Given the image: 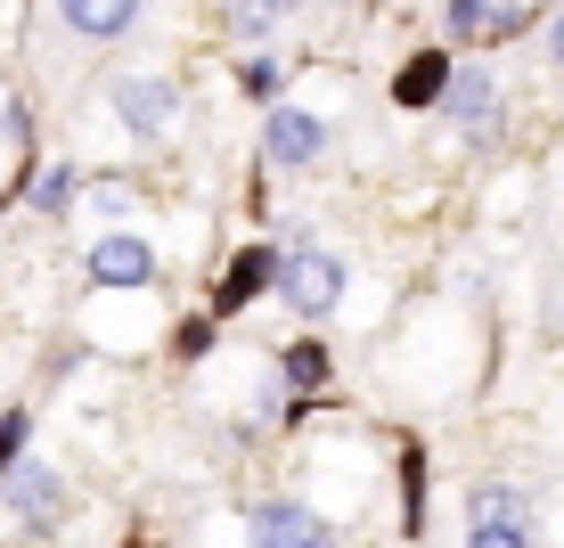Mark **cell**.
<instances>
[{
    "label": "cell",
    "instance_id": "e0dca14e",
    "mask_svg": "<svg viewBox=\"0 0 564 548\" xmlns=\"http://www.w3.org/2000/svg\"><path fill=\"white\" fill-rule=\"evenodd\" d=\"M213 336H221V320H213V311H197V320H181V327H172V352H181V361H205Z\"/></svg>",
    "mask_w": 564,
    "mask_h": 548
},
{
    "label": "cell",
    "instance_id": "44dd1931",
    "mask_svg": "<svg viewBox=\"0 0 564 548\" xmlns=\"http://www.w3.org/2000/svg\"><path fill=\"white\" fill-rule=\"evenodd\" d=\"M417 492H425V466H417V450H401V507H410V533H417Z\"/></svg>",
    "mask_w": 564,
    "mask_h": 548
},
{
    "label": "cell",
    "instance_id": "4fadbf2b",
    "mask_svg": "<svg viewBox=\"0 0 564 548\" xmlns=\"http://www.w3.org/2000/svg\"><path fill=\"white\" fill-rule=\"evenodd\" d=\"M74 189H83V181H74V164H50V172H33V181H25V197H33V213H50V222H57V213L74 205Z\"/></svg>",
    "mask_w": 564,
    "mask_h": 548
},
{
    "label": "cell",
    "instance_id": "5b68a950",
    "mask_svg": "<svg viewBox=\"0 0 564 548\" xmlns=\"http://www.w3.org/2000/svg\"><path fill=\"white\" fill-rule=\"evenodd\" d=\"M442 115H451L466 140H482V148H491V140H499V83H491V66H451Z\"/></svg>",
    "mask_w": 564,
    "mask_h": 548
},
{
    "label": "cell",
    "instance_id": "8992f818",
    "mask_svg": "<svg viewBox=\"0 0 564 548\" xmlns=\"http://www.w3.org/2000/svg\"><path fill=\"white\" fill-rule=\"evenodd\" d=\"M0 499H9L33 533H50V524L66 516V475H57V466H42V459H17L9 475H0Z\"/></svg>",
    "mask_w": 564,
    "mask_h": 548
},
{
    "label": "cell",
    "instance_id": "d6986e66",
    "mask_svg": "<svg viewBox=\"0 0 564 548\" xmlns=\"http://www.w3.org/2000/svg\"><path fill=\"white\" fill-rule=\"evenodd\" d=\"M466 548H532V524H491V533H466Z\"/></svg>",
    "mask_w": 564,
    "mask_h": 548
},
{
    "label": "cell",
    "instance_id": "ac0fdd59",
    "mask_svg": "<svg viewBox=\"0 0 564 548\" xmlns=\"http://www.w3.org/2000/svg\"><path fill=\"white\" fill-rule=\"evenodd\" d=\"M25 442H33V418H25V409H0V475L25 459Z\"/></svg>",
    "mask_w": 564,
    "mask_h": 548
},
{
    "label": "cell",
    "instance_id": "8fae6325",
    "mask_svg": "<svg viewBox=\"0 0 564 548\" xmlns=\"http://www.w3.org/2000/svg\"><path fill=\"white\" fill-rule=\"evenodd\" d=\"M327 377H336V352H327L319 336L279 344V385H286V394H327Z\"/></svg>",
    "mask_w": 564,
    "mask_h": 548
},
{
    "label": "cell",
    "instance_id": "2e32d148",
    "mask_svg": "<svg viewBox=\"0 0 564 548\" xmlns=\"http://www.w3.org/2000/svg\"><path fill=\"white\" fill-rule=\"evenodd\" d=\"M229 33L254 50V42H270V33H279V9H270V0H229Z\"/></svg>",
    "mask_w": 564,
    "mask_h": 548
},
{
    "label": "cell",
    "instance_id": "277c9868",
    "mask_svg": "<svg viewBox=\"0 0 564 548\" xmlns=\"http://www.w3.org/2000/svg\"><path fill=\"white\" fill-rule=\"evenodd\" d=\"M246 548H336V524L311 516L303 499H254L246 507Z\"/></svg>",
    "mask_w": 564,
    "mask_h": 548
},
{
    "label": "cell",
    "instance_id": "6da1fadb",
    "mask_svg": "<svg viewBox=\"0 0 564 548\" xmlns=\"http://www.w3.org/2000/svg\"><path fill=\"white\" fill-rule=\"evenodd\" d=\"M270 296L295 311L303 327H319V320L344 311V262L319 254V246H295V254H279V287H270Z\"/></svg>",
    "mask_w": 564,
    "mask_h": 548
},
{
    "label": "cell",
    "instance_id": "7a4b0ae2",
    "mask_svg": "<svg viewBox=\"0 0 564 548\" xmlns=\"http://www.w3.org/2000/svg\"><path fill=\"white\" fill-rule=\"evenodd\" d=\"M90 287H107V296H140V287H155V246L131 238V229H99L83 254Z\"/></svg>",
    "mask_w": 564,
    "mask_h": 548
},
{
    "label": "cell",
    "instance_id": "9a60e30c",
    "mask_svg": "<svg viewBox=\"0 0 564 548\" xmlns=\"http://www.w3.org/2000/svg\"><path fill=\"white\" fill-rule=\"evenodd\" d=\"M238 90L246 99H262V107H279V90H286V74H279V57H238Z\"/></svg>",
    "mask_w": 564,
    "mask_h": 548
},
{
    "label": "cell",
    "instance_id": "9c48e42d",
    "mask_svg": "<svg viewBox=\"0 0 564 548\" xmlns=\"http://www.w3.org/2000/svg\"><path fill=\"white\" fill-rule=\"evenodd\" d=\"M57 17H66V33H83V42H123V33L140 25V0H57Z\"/></svg>",
    "mask_w": 564,
    "mask_h": 548
},
{
    "label": "cell",
    "instance_id": "52a82bcc",
    "mask_svg": "<svg viewBox=\"0 0 564 548\" xmlns=\"http://www.w3.org/2000/svg\"><path fill=\"white\" fill-rule=\"evenodd\" d=\"M262 155L279 172H303V164H319L327 155V123L311 107H270V123H262Z\"/></svg>",
    "mask_w": 564,
    "mask_h": 548
},
{
    "label": "cell",
    "instance_id": "ffe728a7",
    "mask_svg": "<svg viewBox=\"0 0 564 548\" xmlns=\"http://www.w3.org/2000/svg\"><path fill=\"white\" fill-rule=\"evenodd\" d=\"M523 25H532V0H499V17H491V42H516Z\"/></svg>",
    "mask_w": 564,
    "mask_h": 548
},
{
    "label": "cell",
    "instance_id": "30bf717a",
    "mask_svg": "<svg viewBox=\"0 0 564 548\" xmlns=\"http://www.w3.org/2000/svg\"><path fill=\"white\" fill-rule=\"evenodd\" d=\"M451 66H458L451 50H417L410 66L393 74V99H401V107H442V90H451Z\"/></svg>",
    "mask_w": 564,
    "mask_h": 548
},
{
    "label": "cell",
    "instance_id": "cb8c5ba5",
    "mask_svg": "<svg viewBox=\"0 0 564 548\" xmlns=\"http://www.w3.org/2000/svg\"><path fill=\"white\" fill-rule=\"evenodd\" d=\"M549 57L564 66V17H549Z\"/></svg>",
    "mask_w": 564,
    "mask_h": 548
},
{
    "label": "cell",
    "instance_id": "d4e9b609",
    "mask_svg": "<svg viewBox=\"0 0 564 548\" xmlns=\"http://www.w3.org/2000/svg\"><path fill=\"white\" fill-rule=\"evenodd\" d=\"M270 9H279V17H286V9H311V0H270Z\"/></svg>",
    "mask_w": 564,
    "mask_h": 548
},
{
    "label": "cell",
    "instance_id": "7402d4cb",
    "mask_svg": "<svg viewBox=\"0 0 564 548\" xmlns=\"http://www.w3.org/2000/svg\"><path fill=\"white\" fill-rule=\"evenodd\" d=\"M90 205H99V213H131V189L123 181H99V189H90Z\"/></svg>",
    "mask_w": 564,
    "mask_h": 548
},
{
    "label": "cell",
    "instance_id": "603a6c76",
    "mask_svg": "<svg viewBox=\"0 0 564 548\" xmlns=\"http://www.w3.org/2000/svg\"><path fill=\"white\" fill-rule=\"evenodd\" d=\"M17 131H25V115H17L9 99H0V140H17Z\"/></svg>",
    "mask_w": 564,
    "mask_h": 548
},
{
    "label": "cell",
    "instance_id": "5bb4252c",
    "mask_svg": "<svg viewBox=\"0 0 564 548\" xmlns=\"http://www.w3.org/2000/svg\"><path fill=\"white\" fill-rule=\"evenodd\" d=\"M491 17H499V0H451V9H442V33H451V42H491Z\"/></svg>",
    "mask_w": 564,
    "mask_h": 548
},
{
    "label": "cell",
    "instance_id": "7c38bea8",
    "mask_svg": "<svg viewBox=\"0 0 564 548\" xmlns=\"http://www.w3.org/2000/svg\"><path fill=\"white\" fill-rule=\"evenodd\" d=\"M491 524H532V499L516 483H466V533H491Z\"/></svg>",
    "mask_w": 564,
    "mask_h": 548
},
{
    "label": "cell",
    "instance_id": "ba28073f",
    "mask_svg": "<svg viewBox=\"0 0 564 548\" xmlns=\"http://www.w3.org/2000/svg\"><path fill=\"white\" fill-rule=\"evenodd\" d=\"M270 287H279V254H270V246H238V254L221 262V287H213V320H229V311L262 303Z\"/></svg>",
    "mask_w": 564,
    "mask_h": 548
},
{
    "label": "cell",
    "instance_id": "3957f363",
    "mask_svg": "<svg viewBox=\"0 0 564 548\" xmlns=\"http://www.w3.org/2000/svg\"><path fill=\"white\" fill-rule=\"evenodd\" d=\"M107 107H115V123H123L131 140H164V131L181 123V90H172L164 74H123V83L107 90Z\"/></svg>",
    "mask_w": 564,
    "mask_h": 548
}]
</instances>
